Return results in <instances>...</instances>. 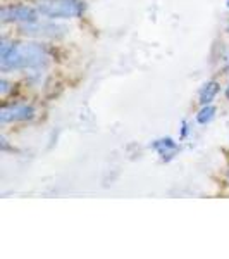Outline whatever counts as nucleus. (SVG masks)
<instances>
[{"label":"nucleus","instance_id":"f257e3e1","mask_svg":"<svg viewBox=\"0 0 229 259\" xmlns=\"http://www.w3.org/2000/svg\"><path fill=\"white\" fill-rule=\"evenodd\" d=\"M48 59V50L41 44L14 45L2 40V47H0V68L2 71L41 68L47 64Z\"/></svg>","mask_w":229,"mask_h":259},{"label":"nucleus","instance_id":"f03ea898","mask_svg":"<svg viewBox=\"0 0 229 259\" xmlns=\"http://www.w3.org/2000/svg\"><path fill=\"white\" fill-rule=\"evenodd\" d=\"M85 9L83 0H43L36 6L41 18L47 19H76L81 18Z\"/></svg>","mask_w":229,"mask_h":259},{"label":"nucleus","instance_id":"7ed1b4c3","mask_svg":"<svg viewBox=\"0 0 229 259\" xmlns=\"http://www.w3.org/2000/svg\"><path fill=\"white\" fill-rule=\"evenodd\" d=\"M0 18L4 23H36L40 21V12L36 9H31L28 6H9L4 7L0 12Z\"/></svg>","mask_w":229,"mask_h":259},{"label":"nucleus","instance_id":"20e7f679","mask_svg":"<svg viewBox=\"0 0 229 259\" xmlns=\"http://www.w3.org/2000/svg\"><path fill=\"white\" fill-rule=\"evenodd\" d=\"M35 118V107L26 106V104H14V106L4 107L0 112V123H18V121H26Z\"/></svg>","mask_w":229,"mask_h":259},{"label":"nucleus","instance_id":"39448f33","mask_svg":"<svg viewBox=\"0 0 229 259\" xmlns=\"http://www.w3.org/2000/svg\"><path fill=\"white\" fill-rule=\"evenodd\" d=\"M21 31L24 35H31V36H50V38H55L59 35H64L66 28L59 26V24H48V23L40 24V21H36V23L23 24Z\"/></svg>","mask_w":229,"mask_h":259},{"label":"nucleus","instance_id":"423d86ee","mask_svg":"<svg viewBox=\"0 0 229 259\" xmlns=\"http://www.w3.org/2000/svg\"><path fill=\"white\" fill-rule=\"evenodd\" d=\"M152 149L162 157V159H170L178 152V144L173 139H160L152 144Z\"/></svg>","mask_w":229,"mask_h":259},{"label":"nucleus","instance_id":"0eeeda50","mask_svg":"<svg viewBox=\"0 0 229 259\" xmlns=\"http://www.w3.org/2000/svg\"><path fill=\"white\" fill-rule=\"evenodd\" d=\"M219 94V83L217 81H209L200 89V94H198V99H200V104L202 106H207L210 104L212 100L215 99V95Z\"/></svg>","mask_w":229,"mask_h":259},{"label":"nucleus","instance_id":"6e6552de","mask_svg":"<svg viewBox=\"0 0 229 259\" xmlns=\"http://www.w3.org/2000/svg\"><path fill=\"white\" fill-rule=\"evenodd\" d=\"M214 116H215V107H212L210 104H207V106H203L202 111L197 114V121L200 124H207L214 119Z\"/></svg>","mask_w":229,"mask_h":259},{"label":"nucleus","instance_id":"1a4fd4ad","mask_svg":"<svg viewBox=\"0 0 229 259\" xmlns=\"http://www.w3.org/2000/svg\"><path fill=\"white\" fill-rule=\"evenodd\" d=\"M0 85H2V89H0V92H2V95H6L7 92H9V83H7L6 80L0 81Z\"/></svg>","mask_w":229,"mask_h":259},{"label":"nucleus","instance_id":"9d476101","mask_svg":"<svg viewBox=\"0 0 229 259\" xmlns=\"http://www.w3.org/2000/svg\"><path fill=\"white\" fill-rule=\"evenodd\" d=\"M226 97H227V99H229V89H227V90H226Z\"/></svg>","mask_w":229,"mask_h":259},{"label":"nucleus","instance_id":"9b49d317","mask_svg":"<svg viewBox=\"0 0 229 259\" xmlns=\"http://www.w3.org/2000/svg\"><path fill=\"white\" fill-rule=\"evenodd\" d=\"M227 177H229V175H227Z\"/></svg>","mask_w":229,"mask_h":259}]
</instances>
